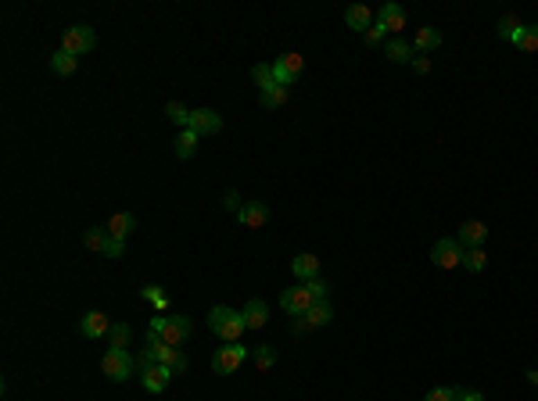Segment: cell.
Listing matches in <instances>:
<instances>
[{
  "label": "cell",
  "instance_id": "obj_30",
  "mask_svg": "<svg viewBox=\"0 0 538 401\" xmlns=\"http://www.w3.org/2000/svg\"><path fill=\"white\" fill-rule=\"evenodd\" d=\"M130 337H133L130 323H112V330H108V341H112V348H119V351H126V344H130Z\"/></svg>",
  "mask_w": 538,
  "mask_h": 401
},
{
  "label": "cell",
  "instance_id": "obj_36",
  "mask_svg": "<svg viewBox=\"0 0 538 401\" xmlns=\"http://www.w3.org/2000/svg\"><path fill=\"white\" fill-rule=\"evenodd\" d=\"M517 47L521 51H538V26H524V36H521Z\"/></svg>",
  "mask_w": 538,
  "mask_h": 401
},
{
  "label": "cell",
  "instance_id": "obj_37",
  "mask_svg": "<svg viewBox=\"0 0 538 401\" xmlns=\"http://www.w3.org/2000/svg\"><path fill=\"white\" fill-rule=\"evenodd\" d=\"M305 287H309V294H313L316 301H327V294H330V283H327V280H320V276H316V280H309Z\"/></svg>",
  "mask_w": 538,
  "mask_h": 401
},
{
  "label": "cell",
  "instance_id": "obj_7",
  "mask_svg": "<svg viewBox=\"0 0 538 401\" xmlns=\"http://www.w3.org/2000/svg\"><path fill=\"white\" fill-rule=\"evenodd\" d=\"M248 358V348L244 344H223L216 355H212V369L219 373V376H230V373H237V366Z\"/></svg>",
  "mask_w": 538,
  "mask_h": 401
},
{
  "label": "cell",
  "instance_id": "obj_17",
  "mask_svg": "<svg viewBox=\"0 0 538 401\" xmlns=\"http://www.w3.org/2000/svg\"><path fill=\"white\" fill-rule=\"evenodd\" d=\"M345 22H348V29H356V33H366L370 26L377 22V18H374V11H370L366 4H352V8L345 11Z\"/></svg>",
  "mask_w": 538,
  "mask_h": 401
},
{
  "label": "cell",
  "instance_id": "obj_25",
  "mask_svg": "<svg viewBox=\"0 0 538 401\" xmlns=\"http://www.w3.org/2000/svg\"><path fill=\"white\" fill-rule=\"evenodd\" d=\"M105 244H108V226H90L87 233H83V247L87 251H101V255H105Z\"/></svg>",
  "mask_w": 538,
  "mask_h": 401
},
{
  "label": "cell",
  "instance_id": "obj_23",
  "mask_svg": "<svg viewBox=\"0 0 538 401\" xmlns=\"http://www.w3.org/2000/svg\"><path fill=\"white\" fill-rule=\"evenodd\" d=\"M384 54L391 61H413V57H417V54H413V44H406L402 36H391L388 44H384Z\"/></svg>",
  "mask_w": 538,
  "mask_h": 401
},
{
  "label": "cell",
  "instance_id": "obj_35",
  "mask_svg": "<svg viewBox=\"0 0 538 401\" xmlns=\"http://www.w3.org/2000/svg\"><path fill=\"white\" fill-rule=\"evenodd\" d=\"M460 398V387H434L424 401H456Z\"/></svg>",
  "mask_w": 538,
  "mask_h": 401
},
{
  "label": "cell",
  "instance_id": "obj_2",
  "mask_svg": "<svg viewBox=\"0 0 538 401\" xmlns=\"http://www.w3.org/2000/svg\"><path fill=\"white\" fill-rule=\"evenodd\" d=\"M148 330H155L169 348H183V344L191 341V330H194V326H191L187 315H155Z\"/></svg>",
  "mask_w": 538,
  "mask_h": 401
},
{
  "label": "cell",
  "instance_id": "obj_3",
  "mask_svg": "<svg viewBox=\"0 0 538 401\" xmlns=\"http://www.w3.org/2000/svg\"><path fill=\"white\" fill-rule=\"evenodd\" d=\"M101 369H105L108 380H115V384H122V380H130L137 373V358L130 351H119V348H108V355L101 358Z\"/></svg>",
  "mask_w": 538,
  "mask_h": 401
},
{
  "label": "cell",
  "instance_id": "obj_34",
  "mask_svg": "<svg viewBox=\"0 0 538 401\" xmlns=\"http://www.w3.org/2000/svg\"><path fill=\"white\" fill-rule=\"evenodd\" d=\"M363 36H366V47H381L384 39H388V29H384L381 22H374V26H370V29H366Z\"/></svg>",
  "mask_w": 538,
  "mask_h": 401
},
{
  "label": "cell",
  "instance_id": "obj_26",
  "mask_svg": "<svg viewBox=\"0 0 538 401\" xmlns=\"http://www.w3.org/2000/svg\"><path fill=\"white\" fill-rule=\"evenodd\" d=\"M252 82L259 87V93H266V90L280 87V82H277V75H273V65H255V69H252Z\"/></svg>",
  "mask_w": 538,
  "mask_h": 401
},
{
  "label": "cell",
  "instance_id": "obj_9",
  "mask_svg": "<svg viewBox=\"0 0 538 401\" xmlns=\"http://www.w3.org/2000/svg\"><path fill=\"white\" fill-rule=\"evenodd\" d=\"M302 69H305V57L302 54H284V57L273 61V75H277L280 87H291V82L302 75Z\"/></svg>",
  "mask_w": 538,
  "mask_h": 401
},
{
  "label": "cell",
  "instance_id": "obj_32",
  "mask_svg": "<svg viewBox=\"0 0 538 401\" xmlns=\"http://www.w3.org/2000/svg\"><path fill=\"white\" fill-rule=\"evenodd\" d=\"M273 362H277V348L273 344H259L255 348V366L259 369H273Z\"/></svg>",
  "mask_w": 538,
  "mask_h": 401
},
{
  "label": "cell",
  "instance_id": "obj_20",
  "mask_svg": "<svg viewBox=\"0 0 538 401\" xmlns=\"http://www.w3.org/2000/svg\"><path fill=\"white\" fill-rule=\"evenodd\" d=\"M291 272H295L302 283L316 280V276H320V258H316V255H298V258L291 262Z\"/></svg>",
  "mask_w": 538,
  "mask_h": 401
},
{
  "label": "cell",
  "instance_id": "obj_27",
  "mask_svg": "<svg viewBox=\"0 0 538 401\" xmlns=\"http://www.w3.org/2000/svg\"><path fill=\"white\" fill-rule=\"evenodd\" d=\"M191 108H183V104L180 100H169V104H165V118H169L173 125H183V130H191Z\"/></svg>",
  "mask_w": 538,
  "mask_h": 401
},
{
  "label": "cell",
  "instance_id": "obj_12",
  "mask_svg": "<svg viewBox=\"0 0 538 401\" xmlns=\"http://www.w3.org/2000/svg\"><path fill=\"white\" fill-rule=\"evenodd\" d=\"M112 323H108V315L105 312H87L79 319V333L87 337V341H97V337H108Z\"/></svg>",
  "mask_w": 538,
  "mask_h": 401
},
{
  "label": "cell",
  "instance_id": "obj_33",
  "mask_svg": "<svg viewBox=\"0 0 538 401\" xmlns=\"http://www.w3.org/2000/svg\"><path fill=\"white\" fill-rule=\"evenodd\" d=\"M144 301H151L162 315H165V308H169V298L162 294V287H144Z\"/></svg>",
  "mask_w": 538,
  "mask_h": 401
},
{
  "label": "cell",
  "instance_id": "obj_28",
  "mask_svg": "<svg viewBox=\"0 0 538 401\" xmlns=\"http://www.w3.org/2000/svg\"><path fill=\"white\" fill-rule=\"evenodd\" d=\"M287 97H291V90H287V87H273V90H266V93L259 97V104H262V108H269V112H273V108H284V104H287Z\"/></svg>",
  "mask_w": 538,
  "mask_h": 401
},
{
  "label": "cell",
  "instance_id": "obj_29",
  "mask_svg": "<svg viewBox=\"0 0 538 401\" xmlns=\"http://www.w3.org/2000/svg\"><path fill=\"white\" fill-rule=\"evenodd\" d=\"M194 151H198V133L194 130H183L176 136V158H191Z\"/></svg>",
  "mask_w": 538,
  "mask_h": 401
},
{
  "label": "cell",
  "instance_id": "obj_41",
  "mask_svg": "<svg viewBox=\"0 0 538 401\" xmlns=\"http://www.w3.org/2000/svg\"><path fill=\"white\" fill-rule=\"evenodd\" d=\"M409 65H413V72H420V75H427V72H431V57H427V54H420V57H413V61H409Z\"/></svg>",
  "mask_w": 538,
  "mask_h": 401
},
{
  "label": "cell",
  "instance_id": "obj_6",
  "mask_svg": "<svg viewBox=\"0 0 538 401\" xmlns=\"http://www.w3.org/2000/svg\"><path fill=\"white\" fill-rule=\"evenodd\" d=\"M463 244L460 240H452V237H445V240H438L431 247V262L438 265V269H456V265H463Z\"/></svg>",
  "mask_w": 538,
  "mask_h": 401
},
{
  "label": "cell",
  "instance_id": "obj_19",
  "mask_svg": "<svg viewBox=\"0 0 538 401\" xmlns=\"http://www.w3.org/2000/svg\"><path fill=\"white\" fill-rule=\"evenodd\" d=\"M133 229H137V215L133 212H119V215L108 219V237H115V240H126Z\"/></svg>",
  "mask_w": 538,
  "mask_h": 401
},
{
  "label": "cell",
  "instance_id": "obj_39",
  "mask_svg": "<svg viewBox=\"0 0 538 401\" xmlns=\"http://www.w3.org/2000/svg\"><path fill=\"white\" fill-rule=\"evenodd\" d=\"M223 208H226V212H237L241 215V194H237V190H226V194H223Z\"/></svg>",
  "mask_w": 538,
  "mask_h": 401
},
{
  "label": "cell",
  "instance_id": "obj_21",
  "mask_svg": "<svg viewBox=\"0 0 538 401\" xmlns=\"http://www.w3.org/2000/svg\"><path fill=\"white\" fill-rule=\"evenodd\" d=\"M524 36V22L517 15H503L499 18V39H506V44H521Z\"/></svg>",
  "mask_w": 538,
  "mask_h": 401
},
{
  "label": "cell",
  "instance_id": "obj_43",
  "mask_svg": "<svg viewBox=\"0 0 538 401\" xmlns=\"http://www.w3.org/2000/svg\"><path fill=\"white\" fill-rule=\"evenodd\" d=\"M528 384H535V387H538V369H528Z\"/></svg>",
  "mask_w": 538,
  "mask_h": 401
},
{
  "label": "cell",
  "instance_id": "obj_11",
  "mask_svg": "<svg viewBox=\"0 0 538 401\" xmlns=\"http://www.w3.org/2000/svg\"><path fill=\"white\" fill-rule=\"evenodd\" d=\"M140 384L148 394H162L165 387H169V380H173V369H165V366H151V369H140Z\"/></svg>",
  "mask_w": 538,
  "mask_h": 401
},
{
  "label": "cell",
  "instance_id": "obj_42",
  "mask_svg": "<svg viewBox=\"0 0 538 401\" xmlns=\"http://www.w3.org/2000/svg\"><path fill=\"white\" fill-rule=\"evenodd\" d=\"M456 401H485V398H481L478 391H460V398H456Z\"/></svg>",
  "mask_w": 538,
  "mask_h": 401
},
{
  "label": "cell",
  "instance_id": "obj_15",
  "mask_svg": "<svg viewBox=\"0 0 538 401\" xmlns=\"http://www.w3.org/2000/svg\"><path fill=\"white\" fill-rule=\"evenodd\" d=\"M485 237H488V226H485V222H478V219L463 222V226H460V233H456V240H460L463 247H481V244H485Z\"/></svg>",
  "mask_w": 538,
  "mask_h": 401
},
{
  "label": "cell",
  "instance_id": "obj_8",
  "mask_svg": "<svg viewBox=\"0 0 538 401\" xmlns=\"http://www.w3.org/2000/svg\"><path fill=\"white\" fill-rule=\"evenodd\" d=\"M316 305V298L309 294V287L302 283V287H291V290H284L280 294V308L287 312V315H302V312H309Z\"/></svg>",
  "mask_w": 538,
  "mask_h": 401
},
{
  "label": "cell",
  "instance_id": "obj_40",
  "mask_svg": "<svg viewBox=\"0 0 538 401\" xmlns=\"http://www.w3.org/2000/svg\"><path fill=\"white\" fill-rule=\"evenodd\" d=\"M151 366H158V355H155L151 348H144V351L137 355V373H140V369H151Z\"/></svg>",
  "mask_w": 538,
  "mask_h": 401
},
{
  "label": "cell",
  "instance_id": "obj_16",
  "mask_svg": "<svg viewBox=\"0 0 538 401\" xmlns=\"http://www.w3.org/2000/svg\"><path fill=\"white\" fill-rule=\"evenodd\" d=\"M241 315H244V326L248 330H262L266 323H269V308H266V301H259V298H252L244 308H241Z\"/></svg>",
  "mask_w": 538,
  "mask_h": 401
},
{
  "label": "cell",
  "instance_id": "obj_24",
  "mask_svg": "<svg viewBox=\"0 0 538 401\" xmlns=\"http://www.w3.org/2000/svg\"><path fill=\"white\" fill-rule=\"evenodd\" d=\"M76 65H79V57L69 54V51H54L51 54V72H58V75H72Z\"/></svg>",
  "mask_w": 538,
  "mask_h": 401
},
{
  "label": "cell",
  "instance_id": "obj_1",
  "mask_svg": "<svg viewBox=\"0 0 538 401\" xmlns=\"http://www.w3.org/2000/svg\"><path fill=\"white\" fill-rule=\"evenodd\" d=\"M209 330L219 337V341L237 344V341H241V333H244L248 326H244V315H241L237 308H230V305H216V308L209 312Z\"/></svg>",
  "mask_w": 538,
  "mask_h": 401
},
{
  "label": "cell",
  "instance_id": "obj_31",
  "mask_svg": "<svg viewBox=\"0 0 538 401\" xmlns=\"http://www.w3.org/2000/svg\"><path fill=\"white\" fill-rule=\"evenodd\" d=\"M485 265H488L485 247H467V251H463V269H470V272H481Z\"/></svg>",
  "mask_w": 538,
  "mask_h": 401
},
{
  "label": "cell",
  "instance_id": "obj_10",
  "mask_svg": "<svg viewBox=\"0 0 538 401\" xmlns=\"http://www.w3.org/2000/svg\"><path fill=\"white\" fill-rule=\"evenodd\" d=\"M191 130H194L198 136H216V133L223 130V115H219L216 108H194Z\"/></svg>",
  "mask_w": 538,
  "mask_h": 401
},
{
  "label": "cell",
  "instance_id": "obj_22",
  "mask_svg": "<svg viewBox=\"0 0 538 401\" xmlns=\"http://www.w3.org/2000/svg\"><path fill=\"white\" fill-rule=\"evenodd\" d=\"M442 47V33L434 29V26H424L417 33V39H413V51H420V54H431V51H438Z\"/></svg>",
  "mask_w": 538,
  "mask_h": 401
},
{
  "label": "cell",
  "instance_id": "obj_18",
  "mask_svg": "<svg viewBox=\"0 0 538 401\" xmlns=\"http://www.w3.org/2000/svg\"><path fill=\"white\" fill-rule=\"evenodd\" d=\"M377 22H381L388 33L399 36V29H406V11H402L399 4H384V8L377 11Z\"/></svg>",
  "mask_w": 538,
  "mask_h": 401
},
{
  "label": "cell",
  "instance_id": "obj_38",
  "mask_svg": "<svg viewBox=\"0 0 538 401\" xmlns=\"http://www.w3.org/2000/svg\"><path fill=\"white\" fill-rule=\"evenodd\" d=\"M122 255H126V240L108 237V244H105V258H122Z\"/></svg>",
  "mask_w": 538,
  "mask_h": 401
},
{
  "label": "cell",
  "instance_id": "obj_5",
  "mask_svg": "<svg viewBox=\"0 0 538 401\" xmlns=\"http://www.w3.org/2000/svg\"><path fill=\"white\" fill-rule=\"evenodd\" d=\"M330 319H334V305L330 301H316L309 312H302V315H295V323H291V330L295 333H313V330H320V326H327Z\"/></svg>",
  "mask_w": 538,
  "mask_h": 401
},
{
  "label": "cell",
  "instance_id": "obj_14",
  "mask_svg": "<svg viewBox=\"0 0 538 401\" xmlns=\"http://www.w3.org/2000/svg\"><path fill=\"white\" fill-rule=\"evenodd\" d=\"M155 355H158V366L173 369V376H176V373H187V369H191V362H187V355H183V348H169V344H162Z\"/></svg>",
  "mask_w": 538,
  "mask_h": 401
},
{
  "label": "cell",
  "instance_id": "obj_4",
  "mask_svg": "<svg viewBox=\"0 0 538 401\" xmlns=\"http://www.w3.org/2000/svg\"><path fill=\"white\" fill-rule=\"evenodd\" d=\"M94 47H97V33H94L90 26H69L65 36H61V51H69V54H76V57L90 54Z\"/></svg>",
  "mask_w": 538,
  "mask_h": 401
},
{
  "label": "cell",
  "instance_id": "obj_13",
  "mask_svg": "<svg viewBox=\"0 0 538 401\" xmlns=\"http://www.w3.org/2000/svg\"><path fill=\"white\" fill-rule=\"evenodd\" d=\"M241 226H248V229H259V226H266L269 222V204L266 201H248L244 208H241Z\"/></svg>",
  "mask_w": 538,
  "mask_h": 401
}]
</instances>
